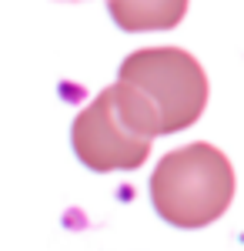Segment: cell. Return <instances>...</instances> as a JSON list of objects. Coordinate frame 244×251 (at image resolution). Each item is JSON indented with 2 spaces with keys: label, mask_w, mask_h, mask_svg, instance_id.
<instances>
[{
  "label": "cell",
  "mask_w": 244,
  "mask_h": 251,
  "mask_svg": "<svg viewBox=\"0 0 244 251\" xmlns=\"http://www.w3.org/2000/svg\"><path fill=\"white\" fill-rule=\"evenodd\" d=\"M121 94L147 121L154 134H174L204 114V67L181 47H144L121 64Z\"/></svg>",
  "instance_id": "cell-1"
},
{
  "label": "cell",
  "mask_w": 244,
  "mask_h": 251,
  "mask_svg": "<svg viewBox=\"0 0 244 251\" xmlns=\"http://www.w3.org/2000/svg\"><path fill=\"white\" fill-rule=\"evenodd\" d=\"M234 198V168L214 144H188L161 157L150 174V201L174 228H204Z\"/></svg>",
  "instance_id": "cell-2"
},
{
  "label": "cell",
  "mask_w": 244,
  "mask_h": 251,
  "mask_svg": "<svg viewBox=\"0 0 244 251\" xmlns=\"http://www.w3.org/2000/svg\"><path fill=\"white\" fill-rule=\"evenodd\" d=\"M150 134L124 104L117 87H107L77 114L74 151L91 171H134L150 154Z\"/></svg>",
  "instance_id": "cell-3"
},
{
  "label": "cell",
  "mask_w": 244,
  "mask_h": 251,
  "mask_svg": "<svg viewBox=\"0 0 244 251\" xmlns=\"http://www.w3.org/2000/svg\"><path fill=\"white\" fill-rule=\"evenodd\" d=\"M121 30H171L188 14V0H107Z\"/></svg>",
  "instance_id": "cell-4"
}]
</instances>
